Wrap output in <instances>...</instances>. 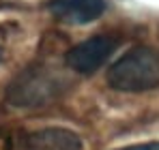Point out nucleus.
<instances>
[{
	"instance_id": "7ed1b4c3",
	"label": "nucleus",
	"mask_w": 159,
	"mask_h": 150,
	"mask_svg": "<svg viewBox=\"0 0 159 150\" xmlns=\"http://www.w3.org/2000/svg\"><path fill=\"white\" fill-rule=\"evenodd\" d=\"M116 47H118V41L114 37H103V34L93 37L67 51V64L78 73H95L114 54Z\"/></svg>"
},
{
	"instance_id": "423d86ee",
	"label": "nucleus",
	"mask_w": 159,
	"mask_h": 150,
	"mask_svg": "<svg viewBox=\"0 0 159 150\" xmlns=\"http://www.w3.org/2000/svg\"><path fill=\"white\" fill-rule=\"evenodd\" d=\"M118 150H159V142H151V144H135V146H127V148Z\"/></svg>"
},
{
	"instance_id": "39448f33",
	"label": "nucleus",
	"mask_w": 159,
	"mask_h": 150,
	"mask_svg": "<svg viewBox=\"0 0 159 150\" xmlns=\"http://www.w3.org/2000/svg\"><path fill=\"white\" fill-rule=\"evenodd\" d=\"M0 150H15V144H13V137L0 129Z\"/></svg>"
},
{
	"instance_id": "f257e3e1",
	"label": "nucleus",
	"mask_w": 159,
	"mask_h": 150,
	"mask_svg": "<svg viewBox=\"0 0 159 150\" xmlns=\"http://www.w3.org/2000/svg\"><path fill=\"white\" fill-rule=\"evenodd\" d=\"M107 84L120 92H142L159 86V54L135 47L116 60L107 71Z\"/></svg>"
},
{
	"instance_id": "20e7f679",
	"label": "nucleus",
	"mask_w": 159,
	"mask_h": 150,
	"mask_svg": "<svg viewBox=\"0 0 159 150\" xmlns=\"http://www.w3.org/2000/svg\"><path fill=\"white\" fill-rule=\"evenodd\" d=\"M48 9L52 11L56 20L65 24H88L103 13L106 2L103 0H52Z\"/></svg>"
},
{
	"instance_id": "f03ea898",
	"label": "nucleus",
	"mask_w": 159,
	"mask_h": 150,
	"mask_svg": "<svg viewBox=\"0 0 159 150\" xmlns=\"http://www.w3.org/2000/svg\"><path fill=\"white\" fill-rule=\"evenodd\" d=\"M62 86L65 84L56 71L32 67L17 75V79L9 86V101L17 107H37L52 101L62 90Z\"/></svg>"
}]
</instances>
